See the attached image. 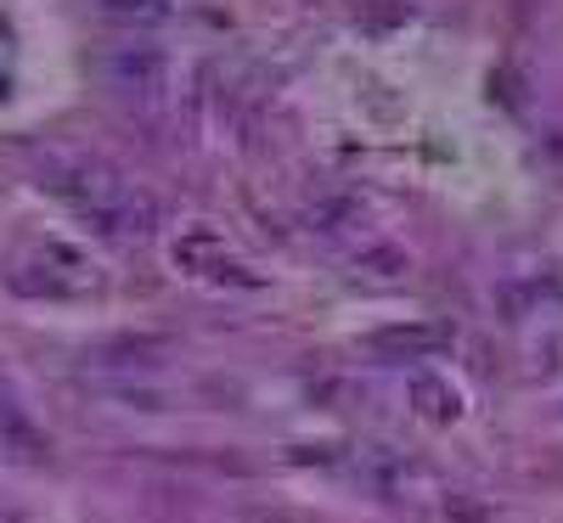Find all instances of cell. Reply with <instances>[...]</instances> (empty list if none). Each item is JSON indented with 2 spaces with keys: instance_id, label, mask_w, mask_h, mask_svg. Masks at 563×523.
Segmentation results:
<instances>
[{
  "instance_id": "7a4b0ae2",
  "label": "cell",
  "mask_w": 563,
  "mask_h": 523,
  "mask_svg": "<svg viewBox=\"0 0 563 523\" xmlns=\"http://www.w3.org/2000/svg\"><path fill=\"white\" fill-rule=\"evenodd\" d=\"M102 74H108L113 97L130 102V108H141V113L164 108L169 102V85H175V63L158 52V45H147V40H130V45H119V52H108Z\"/></svg>"
},
{
  "instance_id": "5b68a950",
  "label": "cell",
  "mask_w": 563,
  "mask_h": 523,
  "mask_svg": "<svg viewBox=\"0 0 563 523\" xmlns=\"http://www.w3.org/2000/svg\"><path fill=\"white\" fill-rule=\"evenodd\" d=\"M102 12L119 18V23H164L169 0H102Z\"/></svg>"
},
{
  "instance_id": "3957f363",
  "label": "cell",
  "mask_w": 563,
  "mask_h": 523,
  "mask_svg": "<svg viewBox=\"0 0 563 523\" xmlns=\"http://www.w3.org/2000/svg\"><path fill=\"white\" fill-rule=\"evenodd\" d=\"M7 276H12V288H23L34 299H79V293L97 288L90 265L74 248H63V243H40V248L18 254Z\"/></svg>"
},
{
  "instance_id": "6da1fadb",
  "label": "cell",
  "mask_w": 563,
  "mask_h": 523,
  "mask_svg": "<svg viewBox=\"0 0 563 523\" xmlns=\"http://www.w3.org/2000/svg\"><path fill=\"white\" fill-rule=\"evenodd\" d=\"M40 180L52 186L57 198H68L90 225H97L108 243H141L153 231L158 209L141 186L108 164L102 153H85V147H45L40 153Z\"/></svg>"
},
{
  "instance_id": "277c9868",
  "label": "cell",
  "mask_w": 563,
  "mask_h": 523,
  "mask_svg": "<svg viewBox=\"0 0 563 523\" xmlns=\"http://www.w3.org/2000/svg\"><path fill=\"white\" fill-rule=\"evenodd\" d=\"M0 456L18 461V467H45V461H52V439H45V427L12 394H0Z\"/></svg>"
}]
</instances>
